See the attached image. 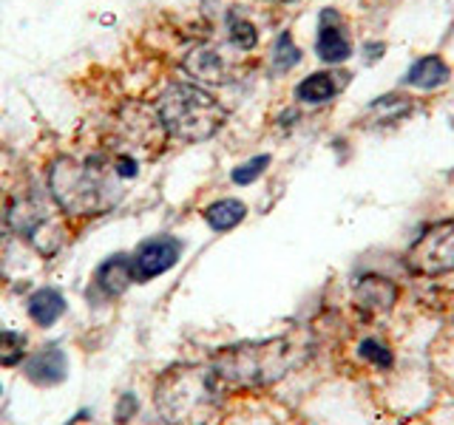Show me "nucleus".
I'll list each match as a JSON object with an SVG mask.
<instances>
[{
    "mask_svg": "<svg viewBox=\"0 0 454 425\" xmlns=\"http://www.w3.org/2000/svg\"><path fill=\"white\" fill-rule=\"evenodd\" d=\"M114 167L103 159L60 156L49 167V188L54 202L68 216H99L120 202V184Z\"/></svg>",
    "mask_w": 454,
    "mask_h": 425,
    "instance_id": "f257e3e1",
    "label": "nucleus"
},
{
    "mask_svg": "<svg viewBox=\"0 0 454 425\" xmlns=\"http://www.w3.org/2000/svg\"><path fill=\"white\" fill-rule=\"evenodd\" d=\"M298 349L287 337L259 340V344L227 346L210 363V372L216 377L224 394L264 389L281 380L298 363Z\"/></svg>",
    "mask_w": 454,
    "mask_h": 425,
    "instance_id": "f03ea898",
    "label": "nucleus"
},
{
    "mask_svg": "<svg viewBox=\"0 0 454 425\" xmlns=\"http://www.w3.org/2000/svg\"><path fill=\"white\" fill-rule=\"evenodd\" d=\"M222 397L210 366L170 368L156 382V408L170 425H207L219 414Z\"/></svg>",
    "mask_w": 454,
    "mask_h": 425,
    "instance_id": "7ed1b4c3",
    "label": "nucleus"
},
{
    "mask_svg": "<svg viewBox=\"0 0 454 425\" xmlns=\"http://www.w3.org/2000/svg\"><path fill=\"white\" fill-rule=\"evenodd\" d=\"M160 122L168 131V136L182 142H205L224 125V108L219 99L207 94L199 85L176 82L160 97L156 103Z\"/></svg>",
    "mask_w": 454,
    "mask_h": 425,
    "instance_id": "20e7f679",
    "label": "nucleus"
},
{
    "mask_svg": "<svg viewBox=\"0 0 454 425\" xmlns=\"http://www.w3.org/2000/svg\"><path fill=\"white\" fill-rule=\"evenodd\" d=\"M406 267L415 275L454 273V221H437L409 247Z\"/></svg>",
    "mask_w": 454,
    "mask_h": 425,
    "instance_id": "39448f33",
    "label": "nucleus"
},
{
    "mask_svg": "<svg viewBox=\"0 0 454 425\" xmlns=\"http://www.w3.org/2000/svg\"><path fill=\"white\" fill-rule=\"evenodd\" d=\"M179 255H182V241L174 236H156V238L142 241L137 252L131 255L134 283H148L156 275L168 273L170 267H176Z\"/></svg>",
    "mask_w": 454,
    "mask_h": 425,
    "instance_id": "423d86ee",
    "label": "nucleus"
},
{
    "mask_svg": "<svg viewBox=\"0 0 454 425\" xmlns=\"http://www.w3.org/2000/svg\"><path fill=\"white\" fill-rule=\"evenodd\" d=\"M352 301H355V309L364 312L366 318L387 315V312L397 304V287L389 278L366 275V278H361L358 283H355Z\"/></svg>",
    "mask_w": 454,
    "mask_h": 425,
    "instance_id": "0eeeda50",
    "label": "nucleus"
},
{
    "mask_svg": "<svg viewBox=\"0 0 454 425\" xmlns=\"http://www.w3.org/2000/svg\"><path fill=\"white\" fill-rule=\"evenodd\" d=\"M26 380H32L35 386H57L66 380L68 372V358L60 346H43L35 354H28L26 360Z\"/></svg>",
    "mask_w": 454,
    "mask_h": 425,
    "instance_id": "6e6552de",
    "label": "nucleus"
},
{
    "mask_svg": "<svg viewBox=\"0 0 454 425\" xmlns=\"http://www.w3.org/2000/svg\"><path fill=\"white\" fill-rule=\"evenodd\" d=\"M316 51L324 63H344L349 60V54H352V42L344 32V26H340L338 20V14L326 9L321 14V28H318V42H316Z\"/></svg>",
    "mask_w": 454,
    "mask_h": 425,
    "instance_id": "1a4fd4ad",
    "label": "nucleus"
},
{
    "mask_svg": "<svg viewBox=\"0 0 454 425\" xmlns=\"http://www.w3.org/2000/svg\"><path fill=\"white\" fill-rule=\"evenodd\" d=\"M128 283H134L131 273V255H111L94 273V287L103 292V298H117L128 290Z\"/></svg>",
    "mask_w": 454,
    "mask_h": 425,
    "instance_id": "9d476101",
    "label": "nucleus"
},
{
    "mask_svg": "<svg viewBox=\"0 0 454 425\" xmlns=\"http://www.w3.org/2000/svg\"><path fill=\"white\" fill-rule=\"evenodd\" d=\"M184 68H188L191 74L196 80H202V82H227V80H231V68H227L224 57L216 49H210V46H202V49H196L193 54H188Z\"/></svg>",
    "mask_w": 454,
    "mask_h": 425,
    "instance_id": "9b49d317",
    "label": "nucleus"
},
{
    "mask_svg": "<svg viewBox=\"0 0 454 425\" xmlns=\"http://www.w3.org/2000/svg\"><path fill=\"white\" fill-rule=\"evenodd\" d=\"M446 80H449V66L443 57H437V54L420 57V60L406 71V85H411V89H423V91L440 89Z\"/></svg>",
    "mask_w": 454,
    "mask_h": 425,
    "instance_id": "f8f14e48",
    "label": "nucleus"
},
{
    "mask_svg": "<svg viewBox=\"0 0 454 425\" xmlns=\"http://www.w3.org/2000/svg\"><path fill=\"white\" fill-rule=\"evenodd\" d=\"M63 312H66V298L51 287H43L28 295V318H32L37 326L57 323L63 318Z\"/></svg>",
    "mask_w": 454,
    "mask_h": 425,
    "instance_id": "ddd939ff",
    "label": "nucleus"
},
{
    "mask_svg": "<svg viewBox=\"0 0 454 425\" xmlns=\"http://www.w3.org/2000/svg\"><path fill=\"white\" fill-rule=\"evenodd\" d=\"M247 216V207L239 202V198H219V202H213L207 210H205V221L210 224V230L216 233H227L239 227Z\"/></svg>",
    "mask_w": 454,
    "mask_h": 425,
    "instance_id": "4468645a",
    "label": "nucleus"
},
{
    "mask_svg": "<svg viewBox=\"0 0 454 425\" xmlns=\"http://www.w3.org/2000/svg\"><path fill=\"white\" fill-rule=\"evenodd\" d=\"M338 91H340V85L333 80V74H324V71L307 77L304 82H298V89H295L298 99H304L309 105H321L326 99H333Z\"/></svg>",
    "mask_w": 454,
    "mask_h": 425,
    "instance_id": "2eb2a0df",
    "label": "nucleus"
},
{
    "mask_svg": "<svg viewBox=\"0 0 454 425\" xmlns=\"http://www.w3.org/2000/svg\"><path fill=\"white\" fill-rule=\"evenodd\" d=\"M227 32H231V42L241 51H250L255 49V42H259V28H255V23L247 20L245 14H231V18H227Z\"/></svg>",
    "mask_w": 454,
    "mask_h": 425,
    "instance_id": "dca6fc26",
    "label": "nucleus"
},
{
    "mask_svg": "<svg viewBox=\"0 0 454 425\" xmlns=\"http://www.w3.org/2000/svg\"><path fill=\"white\" fill-rule=\"evenodd\" d=\"M26 358V337L18 332L0 335V366H18Z\"/></svg>",
    "mask_w": 454,
    "mask_h": 425,
    "instance_id": "f3484780",
    "label": "nucleus"
},
{
    "mask_svg": "<svg viewBox=\"0 0 454 425\" xmlns=\"http://www.w3.org/2000/svg\"><path fill=\"white\" fill-rule=\"evenodd\" d=\"M298 60H301V51L295 49V42H293V35L290 32H284L276 42V49H273V63L278 71H290Z\"/></svg>",
    "mask_w": 454,
    "mask_h": 425,
    "instance_id": "a211bd4d",
    "label": "nucleus"
},
{
    "mask_svg": "<svg viewBox=\"0 0 454 425\" xmlns=\"http://www.w3.org/2000/svg\"><path fill=\"white\" fill-rule=\"evenodd\" d=\"M361 358L369 360L372 366H378V368H392V363H395L389 346L380 344V340H375V337H366L361 344Z\"/></svg>",
    "mask_w": 454,
    "mask_h": 425,
    "instance_id": "6ab92c4d",
    "label": "nucleus"
},
{
    "mask_svg": "<svg viewBox=\"0 0 454 425\" xmlns=\"http://www.w3.org/2000/svg\"><path fill=\"white\" fill-rule=\"evenodd\" d=\"M267 165H270V156L264 153V156H253L250 162H245V165H239L236 170H233V182L236 184H253L255 179H259L264 170H267Z\"/></svg>",
    "mask_w": 454,
    "mask_h": 425,
    "instance_id": "aec40b11",
    "label": "nucleus"
},
{
    "mask_svg": "<svg viewBox=\"0 0 454 425\" xmlns=\"http://www.w3.org/2000/svg\"><path fill=\"white\" fill-rule=\"evenodd\" d=\"M0 394H4V389H0Z\"/></svg>",
    "mask_w": 454,
    "mask_h": 425,
    "instance_id": "412c9836",
    "label": "nucleus"
}]
</instances>
